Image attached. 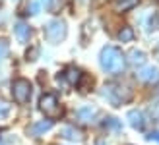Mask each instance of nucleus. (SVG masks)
<instances>
[{
	"instance_id": "nucleus-1",
	"label": "nucleus",
	"mask_w": 159,
	"mask_h": 145,
	"mask_svg": "<svg viewBox=\"0 0 159 145\" xmlns=\"http://www.w3.org/2000/svg\"><path fill=\"white\" fill-rule=\"evenodd\" d=\"M99 64H101V68L107 72V74H120V72L124 70L126 66V58H124V54L120 48H116V46H105L101 51L99 54Z\"/></svg>"
},
{
	"instance_id": "nucleus-2",
	"label": "nucleus",
	"mask_w": 159,
	"mask_h": 145,
	"mask_svg": "<svg viewBox=\"0 0 159 145\" xmlns=\"http://www.w3.org/2000/svg\"><path fill=\"white\" fill-rule=\"evenodd\" d=\"M103 95L107 97V99L113 103V107H120V104L128 103L132 99V89L126 85H118V83H109L103 87Z\"/></svg>"
},
{
	"instance_id": "nucleus-3",
	"label": "nucleus",
	"mask_w": 159,
	"mask_h": 145,
	"mask_svg": "<svg viewBox=\"0 0 159 145\" xmlns=\"http://www.w3.org/2000/svg\"><path fill=\"white\" fill-rule=\"evenodd\" d=\"M39 108H41V112L47 118H51V120H57V118H60L62 114H64V110H62L57 95H52V93H45L41 97V101H39Z\"/></svg>"
},
{
	"instance_id": "nucleus-4",
	"label": "nucleus",
	"mask_w": 159,
	"mask_h": 145,
	"mask_svg": "<svg viewBox=\"0 0 159 145\" xmlns=\"http://www.w3.org/2000/svg\"><path fill=\"white\" fill-rule=\"evenodd\" d=\"M45 37H47V41L52 43V45L64 41V39H66V23L62 21V20L49 21L45 25Z\"/></svg>"
},
{
	"instance_id": "nucleus-5",
	"label": "nucleus",
	"mask_w": 159,
	"mask_h": 145,
	"mask_svg": "<svg viewBox=\"0 0 159 145\" xmlns=\"http://www.w3.org/2000/svg\"><path fill=\"white\" fill-rule=\"evenodd\" d=\"M31 83L29 79L25 77H18L16 81L12 83V95H14V101L18 104H25L29 99H31Z\"/></svg>"
},
{
	"instance_id": "nucleus-6",
	"label": "nucleus",
	"mask_w": 159,
	"mask_h": 145,
	"mask_svg": "<svg viewBox=\"0 0 159 145\" xmlns=\"http://www.w3.org/2000/svg\"><path fill=\"white\" fill-rule=\"evenodd\" d=\"M58 77H62V79H64V81H66L70 87H78V85H80V81H82V72H80L76 66H68V68L62 72Z\"/></svg>"
},
{
	"instance_id": "nucleus-7",
	"label": "nucleus",
	"mask_w": 159,
	"mask_h": 145,
	"mask_svg": "<svg viewBox=\"0 0 159 145\" xmlns=\"http://www.w3.org/2000/svg\"><path fill=\"white\" fill-rule=\"evenodd\" d=\"M138 79H142L146 83H159V68H155V66L142 68L138 72Z\"/></svg>"
},
{
	"instance_id": "nucleus-8",
	"label": "nucleus",
	"mask_w": 159,
	"mask_h": 145,
	"mask_svg": "<svg viewBox=\"0 0 159 145\" xmlns=\"http://www.w3.org/2000/svg\"><path fill=\"white\" fill-rule=\"evenodd\" d=\"M14 33H16V37H18L20 43L25 45V43L29 41V37H31V27L27 25L25 21H18V23L14 25Z\"/></svg>"
},
{
	"instance_id": "nucleus-9",
	"label": "nucleus",
	"mask_w": 159,
	"mask_h": 145,
	"mask_svg": "<svg viewBox=\"0 0 159 145\" xmlns=\"http://www.w3.org/2000/svg\"><path fill=\"white\" fill-rule=\"evenodd\" d=\"M128 122L132 128H136V130H144V114H142L140 110H130L128 112Z\"/></svg>"
},
{
	"instance_id": "nucleus-10",
	"label": "nucleus",
	"mask_w": 159,
	"mask_h": 145,
	"mask_svg": "<svg viewBox=\"0 0 159 145\" xmlns=\"http://www.w3.org/2000/svg\"><path fill=\"white\" fill-rule=\"evenodd\" d=\"M95 114H97V110H95V108H91V107H82V108L78 110V118L82 120L84 124H89V122H93Z\"/></svg>"
},
{
	"instance_id": "nucleus-11",
	"label": "nucleus",
	"mask_w": 159,
	"mask_h": 145,
	"mask_svg": "<svg viewBox=\"0 0 159 145\" xmlns=\"http://www.w3.org/2000/svg\"><path fill=\"white\" fill-rule=\"evenodd\" d=\"M60 134H62V138H66V139L82 141V134H80V130H76V128H72V126H64L60 130Z\"/></svg>"
},
{
	"instance_id": "nucleus-12",
	"label": "nucleus",
	"mask_w": 159,
	"mask_h": 145,
	"mask_svg": "<svg viewBox=\"0 0 159 145\" xmlns=\"http://www.w3.org/2000/svg\"><path fill=\"white\" fill-rule=\"evenodd\" d=\"M140 0H115V8H116V12H128Z\"/></svg>"
},
{
	"instance_id": "nucleus-13",
	"label": "nucleus",
	"mask_w": 159,
	"mask_h": 145,
	"mask_svg": "<svg viewBox=\"0 0 159 145\" xmlns=\"http://www.w3.org/2000/svg\"><path fill=\"white\" fill-rule=\"evenodd\" d=\"M128 56H130V64H132V66H142V64L146 62V54L142 51H132Z\"/></svg>"
},
{
	"instance_id": "nucleus-14",
	"label": "nucleus",
	"mask_w": 159,
	"mask_h": 145,
	"mask_svg": "<svg viewBox=\"0 0 159 145\" xmlns=\"http://www.w3.org/2000/svg\"><path fill=\"white\" fill-rule=\"evenodd\" d=\"M118 39H120L122 43H130L132 39H134V29L128 27V25H124L120 31H118Z\"/></svg>"
},
{
	"instance_id": "nucleus-15",
	"label": "nucleus",
	"mask_w": 159,
	"mask_h": 145,
	"mask_svg": "<svg viewBox=\"0 0 159 145\" xmlns=\"http://www.w3.org/2000/svg\"><path fill=\"white\" fill-rule=\"evenodd\" d=\"M52 128V120H47V122H39L35 124L33 128H31V132H33V135H39V134H43L47 130H51Z\"/></svg>"
},
{
	"instance_id": "nucleus-16",
	"label": "nucleus",
	"mask_w": 159,
	"mask_h": 145,
	"mask_svg": "<svg viewBox=\"0 0 159 145\" xmlns=\"http://www.w3.org/2000/svg\"><path fill=\"white\" fill-rule=\"evenodd\" d=\"M105 128H115V130H120V124H118L115 118H107L105 120Z\"/></svg>"
},
{
	"instance_id": "nucleus-17",
	"label": "nucleus",
	"mask_w": 159,
	"mask_h": 145,
	"mask_svg": "<svg viewBox=\"0 0 159 145\" xmlns=\"http://www.w3.org/2000/svg\"><path fill=\"white\" fill-rule=\"evenodd\" d=\"M39 8H41V6H39V2H31V14L37 15L39 14Z\"/></svg>"
},
{
	"instance_id": "nucleus-18",
	"label": "nucleus",
	"mask_w": 159,
	"mask_h": 145,
	"mask_svg": "<svg viewBox=\"0 0 159 145\" xmlns=\"http://www.w3.org/2000/svg\"><path fill=\"white\" fill-rule=\"evenodd\" d=\"M148 139H152V141H159V132H152L148 135Z\"/></svg>"
},
{
	"instance_id": "nucleus-19",
	"label": "nucleus",
	"mask_w": 159,
	"mask_h": 145,
	"mask_svg": "<svg viewBox=\"0 0 159 145\" xmlns=\"http://www.w3.org/2000/svg\"><path fill=\"white\" fill-rule=\"evenodd\" d=\"M4 54H6V45L0 43V56H4Z\"/></svg>"
},
{
	"instance_id": "nucleus-20",
	"label": "nucleus",
	"mask_w": 159,
	"mask_h": 145,
	"mask_svg": "<svg viewBox=\"0 0 159 145\" xmlns=\"http://www.w3.org/2000/svg\"><path fill=\"white\" fill-rule=\"evenodd\" d=\"M51 2H52V0H41V4H45V8H49Z\"/></svg>"
},
{
	"instance_id": "nucleus-21",
	"label": "nucleus",
	"mask_w": 159,
	"mask_h": 145,
	"mask_svg": "<svg viewBox=\"0 0 159 145\" xmlns=\"http://www.w3.org/2000/svg\"><path fill=\"white\" fill-rule=\"evenodd\" d=\"M95 145H107V143H105V141H103V139H99V141H97V143H95Z\"/></svg>"
},
{
	"instance_id": "nucleus-22",
	"label": "nucleus",
	"mask_w": 159,
	"mask_h": 145,
	"mask_svg": "<svg viewBox=\"0 0 159 145\" xmlns=\"http://www.w3.org/2000/svg\"><path fill=\"white\" fill-rule=\"evenodd\" d=\"M80 2H87V0H80Z\"/></svg>"
}]
</instances>
